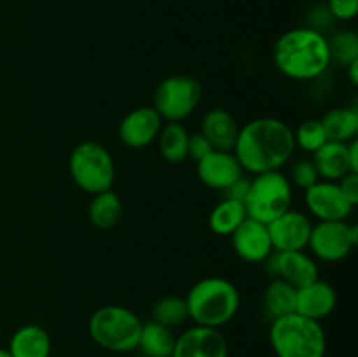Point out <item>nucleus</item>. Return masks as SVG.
<instances>
[{"label": "nucleus", "instance_id": "nucleus-1", "mask_svg": "<svg viewBox=\"0 0 358 357\" xmlns=\"http://www.w3.org/2000/svg\"><path fill=\"white\" fill-rule=\"evenodd\" d=\"M296 150L294 130L276 118H257L241 126L233 154L252 175L282 170Z\"/></svg>", "mask_w": 358, "mask_h": 357}, {"label": "nucleus", "instance_id": "nucleus-2", "mask_svg": "<svg viewBox=\"0 0 358 357\" xmlns=\"http://www.w3.org/2000/svg\"><path fill=\"white\" fill-rule=\"evenodd\" d=\"M273 59L280 72L292 80H315L331 66L329 38L311 27L283 31L273 48Z\"/></svg>", "mask_w": 358, "mask_h": 357}, {"label": "nucleus", "instance_id": "nucleus-3", "mask_svg": "<svg viewBox=\"0 0 358 357\" xmlns=\"http://www.w3.org/2000/svg\"><path fill=\"white\" fill-rule=\"evenodd\" d=\"M189 318L196 326L220 329L229 324L240 310V290L224 276H205L184 298Z\"/></svg>", "mask_w": 358, "mask_h": 357}, {"label": "nucleus", "instance_id": "nucleus-4", "mask_svg": "<svg viewBox=\"0 0 358 357\" xmlns=\"http://www.w3.org/2000/svg\"><path fill=\"white\" fill-rule=\"evenodd\" d=\"M269 343L276 357H325L327 336L318 321L289 314L273 318Z\"/></svg>", "mask_w": 358, "mask_h": 357}, {"label": "nucleus", "instance_id": "nucleus-5", "mask_svg": "<svg viewBox=\"0 0 358 357\" xmlns=\"http://www.w3.org/2000/svg\"><path fill=\"white\" fill-rule=\"evenodd\" d=\"M138 315L122 304H105L98 308L87 322L91 340L110 352H131L136 349L142 331Z\"/></svg>", "mask_w": 358, "mask_h": 357}, {"label": "nucleus", "instance_id": "nucleus-6", "mask_svg": "<svg viewBox=\"0 0 358 357\" xmlns=\"http://www.w3.org/2000/svg\"><path fill=\"white\" fill-rule=\"evenodd\" d=\"M70 178L87 195L110 191L115 178L114 158L101 144L86 140L73 147L69 158Z\"/></svg>", "mask_w": 358, "mask_h": 357}, {"label": "nucleus", "instance_id": "nucleus-7", "mask_svg": "<svg viewBox=\"0 0 358 357\" xmlns=\"http://www.w3.org/2000/svg\"><path fill=\"white\" fill-rule=\"evenodd\" d=\"M292 198V184L282 170L264 172L250 178L243 205L247 217L268 224L290 209Z\"/></svg>", "mask_w": 358, "mask_h": 357}, {"label": "nucleus", "instance_id": "nucleus-8", "mask_svg": "<svg viewBox=\"0 0 358 357\" xmlns=\"http://www.w3.org/2000/svg\"><path fill=\"white\" fill-rule=\"evenodd\" d=\"M203 88L192 76H170L154 90V111L163 121L180 122L196 111L201 102Z\"/></svg>", "mask_w": 358, "mask_h": 357}, {"label": "nucleus", "instance_id": "nucleus-9", "mask_svg": "<svg viewBox=\"0 0 358 357\" xmlns=\"http://www.w3.org/2000/svg\"><path fill=\"white\" fill-rule=\"evenodd\" d=\"M358 244V226L346 220H318L313 224L308 241L317 261L339 262L348 258Z\"/></svg>", "mask_w": 358, "mask_h": 357}, {"label": "nucleus", "instance_id": "nucleus-10", "mask_svg": "<svg viewBox=\"0 0 358 357\" xmlns=\"http://www.w3.org/2000/svg\"><path fill=\"white\" fill-rule=\"evenodd\" d=\"M262 265H266L271 276L285 280L296 289H301V287L320 279L317 259L304 251L273 252Z\"/></svg>", "mask_w": 358, "mask_h": 357}, {"label": "nucleus", "instance_id": "nucleus-11", "mask_svg": "<svg viewBox=\"0 0 358 357\" xmlns=\"http://www.w3.org/2000/svg\"><path fill=\"white\" fill-rule=\"evenodd\" d=\"M304 203L317 220H346L355 209L338 182L331 181H318L304 189Z\"/></svg>", "mask_w": 358, "mask_h": 357}, {"label": "nucleus", "instance_id": "nucleus-12", "mask_svg": "<svg viewBox=\"0 0 358 357\" xmlns=\"http://www.w3.org/2000/svg\"><path fill=\"white\" fill-rule=\"evenodd\" d=\"M311 223L310 217L303 214L301 210L289 209L268 223L269 238L275 252H285V251H304L310 241Z\"/></svg>", "mask_w": 358, "mask_h": 357}, {"label": "nucleus", "instance_id": "nucleus-13", "mask_svg": "<svg viewBox=\"0 0 358 357\" xmlns=\"http://www.w3.org/2000/svg\"><path fill=\"white\" fill-rule=\"evenodd\" d=\"M163 128V119L154 107H136L119 122V140L129 149H143L154 144Z\"/></svg>", "mask_w": 358, "mask_h": 357}, {"label": "nucleus", "instance_id": "nucleus-14", "mask_svg": "<svg viewBox=\"0 0 358 357\" xmlns=\"http://www.w3.org/2000/svg\"><path fill=\"white\" fill-rule=\"evenodd\" d=\"M231 244L238 258L250 265H262L275 252L269 238L268 224L247 219L231 234Z\"/></svg>", "mask_w": 358, "mask_h": 357}, {"label": "nucleus", "instance_id": "nucleus-15", "mask_svg": "<svg viewBox=\"0 0 358 357\" xmlns=\"http://www.w3.org/2000/svg\"><path fill=\"white\" fill-rule=\"evenodd\" d=\"M171 357H227V342L220 329L194 324L175 338Z\"/></svg>", "mask_w": 358, "mask_h": 357}, {"label": "nucleus", "instance_id": "nucleus-16", "mask_svg": "<svg viewBox=\"0 0 358 357\" xmlns=\"http://www.w3.org/2000/svg\"><path fill=\"white\" fill-rule=\"evenodd\" d=\"M243 168L233 150H215L196 161V175L206 188L222 192L233 182L243 177Z\"/></svg>", "mask_w": 358, "mask_h": 357}, {"label": "nucleus", "instance_id": "nucleus-17", "mask_svg": "<svg viewBox=\"0 0 358 357\" xmlns=\"http://www.w3.org/2000/svg\"><path fill=\"white\" fill-rule=\"evenodd\" d=\"M338 307V293L334 286L325 280L317 279L315 282L297 289L296 314L313 321H324Z\"/></svg>", "mask_w": 358, "mask_h": 357}, {"label": "nucleus", "instance_id": "nucleus-18", "mask_svg": "<svg viewBox=\"0 0 358 357\" xmlns=\"http://www.w3.org/2000/svg\"><path fill=\"white\" fill-rule=\"evenodd\" d=\"M199 132L208 139L215 150H233L240 126L226 108H212L203 115Z\"/></svg>", "mask_w": 358, "mask_h": 357}, {"label": "nucleus", "instance_id": "nucleus-19", "mask_svg": "<svg viewBox=\"0 0 358 357\" xmlns=\"http://www.w3.org/2000/svg\"><path fill=\"white\" fill-rule=\"evenodd\" d=\"M7 350L13 357H49L51 336L42 326L24 324L13 332Z\"/></svg>", "mask_w": 358, "mask_h": 357}, {"label": "nucleus", "instance_id": "nucleus-20", "mask_svg": "<svg viewBox=\"0 0 358 357\" xmlns=\"http://www.w3.org/2000/svg\"><path fill=\"white\" fill-rule=\"evenodd\" d=\"M313 164L320 181L338 182L352 172L348 160V144L325 142L317 153H313Z\"/></svg>", "mask_w": 358, "mask_h": 357}, {"label": "nucleus", "instance_id": "nucleus-21", "mask_svg": "<svg viewBox=\"0 0 358 357\" xmlns=\"http://www.w3.org/2000/svg\"><path fill=\"white\" fill-rule=\"evenodd\" d=\"M327 135V142L348 144L357 139L358 111L355 107H336L325 112L320 119Z\"/></svg>", "mask_w": 358, "mask_h": 357}, {"label": "nucleus", "instance_id": "nucleus-22", "mask_svg": "<svg viewBox=\"0 0 358 357\" xmlns=\"http://www.w3.org/2000/svg\"><path fill=\"white\" fill-rule=\"evenodd\" d=\"M175 338L177 336L166 326H161L154 321L143 322L136 349L147 357H171Z\"/></svg>", "mask_w": 358, "mask_h": 357}, {"label": "nucleus", "instance_id": "nucleus-23", "mask_svg": "<svg viewBox=\"0 0 358 357\" xmlns=\"http://www.w3.org/2000/svg\"><path fill=\"white\" fill-rule=\"evenodd\" d=\"M122 202L117 192L105 191L93 195L90 206H87V217L91 224L98 230H110L121 220Z\"/></svg>", "mask_w": 358, "mask_h": 357}, {"label": "nucleus", "instance_id": "nucleus-24", "mask_svg": "<svg viewBox=\"0 0 358 357\" xmlns=\"http://www.w3.org/2000/svg\"><path fill=\"white\" fill-rule=\"evenodd\" d=\"M245 219H247V210L243 203L222 198L210 212L208 226L212 233L219 237H231Z\"/></svg>", "mask_w": 358, "mask_h": 357}, {"label": "nucleus", "instance_id": "nucleus-25", "mask_svg": "<svg viewBox=\"0 0 358 357\" xmlns=\"http://www.w3.org/2000/svg\"><path fill=\"white\" fill-rule=\"evenodd\" d=\"M189 135L182 122H168L161 128L157 144H159V153L168 163L178 164L184 160H187V146Z\"/></svg>", "mask_w": 358, "mask_h": 357}, {"label": "nucleus", "instance_id": "nucleus-26", "mask_svg": "<svg viewBox=\"0 0 358 357\" xmlns=\"http://www.w3.org/2000/svg\"><path fill=\"white\" fill-rule=\"evenodd\" d=\"M296 294L297 289L287 284L285 280L275 279L268 284L264 290V308L271 318L283 317L296 312Z\"/></svg>", "mask_w": 358, "mask_h": 357}, {"label": "nucleus", "instance_id": "nucleus-27", "mask_svg": "<svg viewBox=\"0 0 358 357\" xmlns=\"http://www.w3.org/2000/svg\"><path fill=\"white\" fill-rule=\"evenodd\" d=\"M187 318V304L180 296H164L152 307V321L170 329L182 326Z\"/></svg>", "mask_w": 358, "mask_h": 357}, {"label": "nucleus", "instance_id": "nucleus-28", "mask_svg": "<svg viewBox=\"0 0 358 357\" xmlns=\"http://www.w3.org/2000/svg\"><path fill=\"white\" fill-rule=\"evenodd\" d=\"M329 52L331 62L341 66H348L350 63L358 59V35L353 30H339L329 38Z\"/></svg>", "mask_w": 358, "mask_h": 357}, {"label": "nucleus", "instance_id": "nucleus-29", "mask_svg": "<svg viewBox=\"0 0 358 357\" xmlns=\"http://www.w3.org/2000/svg\"><path fill=\"white\" fill-rule=\"evenodd\" d=\"M294 142H296V147L303 149L304 153H317L327 142V135H325L320 119H306L301 122L294 132Z\"/></svg>", "mask_w": 358, "mask_h": 357}, {"label": "nucleus", "instance_id": "nucleus-30", "mask_svg": "<svg viewBox=\"0 0 358 357\" xmlns=\"http://www.w3.org/2000/svg\"><path fill=\"white\" fill-rule=\"evenodd\" d=\"M290 184L297 186L301 189H308L315 184V182L320 181L318 177V172L315 168L313 161L311 160H299L292 164L290 168Z\"/></svg>", "mask_w": 358, "mask_h": 357}, {"label": "nucleus", "instance_id": "nucleus-31", "mask_svg": "<svg viewBox=\"0 0 358 357\" xmlns=\"http://www.w3.org/2000/svg\"><path fill=\"white\" fill-rule=\"evenodd\" d=\"M325 6L338 21H352L358 14V0H327Z\"/></svg>", "mask_w": 358, "mask_h": 357}, {"label": "nucleus", "instance_id": "nucleus-32", "mask_svg": "<svg viewBox=\"0 0 358 357\" xmlns=\"http://www.w3.org/2000/svg\"><path fill=\"white\" fill-rule=\"evenodd\" d=\"M213 150L212 144L208 142L201 132H196L189 135V146H187V158H192L194 161H199Z\"/></svg>", "mask_w": 358, "mask_h": 357}, {"label": "nucleus", "instance_id": "nucleus-33", "mask_svg": "<svg viewBox=\"0 0 358 357\" xmlns=\"http://www.w3.org/2000/svg\"><path fill=\"white\" fill-rule=\"evenodd\" d=\"M339 188H341L343 195L346 196L350 203L353 206H357L358 203V172H350L346 174L341 181H338Z\"/></svg>", "mask_w": 358, "mask_h": 357}, {"label": "nucleus", "instance_id": "nucleus-34", "mask_svg": "<svg viewBox=\"0 0 358 357\" xmlns=\"http://www.w3.org/2000/svg\"><path fill=\"white\" fill-rule=\"evenodd\" d=\"M248 186H250V178H247L243 175V177L238 178L236 182H233V184L229 186L227 189H224L222 191V196L227 200H234V202H245V196H247L248 192Z\"/></svg>", "mask_w": 358, "mask_h": 357}, {"label": "nucleus", "instance_id": "nucleus-35", "mask_svg": "<svg viewBox=\"0 0 358 357\" xmlns=\"http://www.w3.org/2000/svg\"><path fill=\"white\" fill-rule=\"evenodd\" d=\"M332 20H334V18L329 13L327 6H317L310 10V24H308V27L322 31L327 24L332 23Z\"/></svg>", "mask_w": 358, "mask_h": 357}, {"label": "nucleus", "instance_id": "nucleus-36", "mask_svg": "<svg viewBox=\"0 0 358 357\" xmlns=\"http://www.w3.org/2000/svg\"><path fill=\"white\" fill-rule=\"evenodd\" d=\"M348 160L352 172H358V140L353 139L348 142Z\"/></svg>", "mask_w": 358, "mask_h": 357}, {"label": "nucleus", "instance_id": "nucleus-37", "mask_svg": "<svg viewBox=\"0 0 358 357\" xmlns=\"http://www.w3.org/2000/svg\"><path fill=\"white\" fill-rule=\"evenodd\" d=\"M346 72H348L350 83H352L353 86H357L358 84V59H355V62H352L348 66H346Z\"/></svg>", "mask_w": 358, "mask_h": 357}, {"label": "nucleus", "instance_id": "nucleus-38", "mask_svg": "<svg viewBox=\"0 0 358 357\" xmlns=\"http://www.w3.org/2000/svg\"><path fill=\"white\" fill-rule=\"evenodd\" d=\"M0 357H13V356L9 354V350L2 349V346H0Z\"/></svg>", "mask_w": 358, "mask_h": 357}, {"label": "nucleus", "instance_id": "nucleus-39", "mask_svg": "<svg viewBox=\"0 0 358 357\" xmlns=\"http://www.w3.org/2000/svg\"><path fill=\"white\" fill-rule=\"evenodd\" d=\"M140 357H147V356H140Z\"/></svg>", "mask_w": 358, "mask_h": 357}, {"label": "nucleus", "instance_id": "nucleus-40", "mask_svg": "<svg viewBox=\"0 0 358 357\" xmlns=\"http://www.w3.org/2000/svg\"><path fill=\"white\" fill-rule=\"evenodd\" d=\"M0 332H2V329H0Z\"/></svg>", "mask_w": 358, "mask_h": 357}]
</instances>
